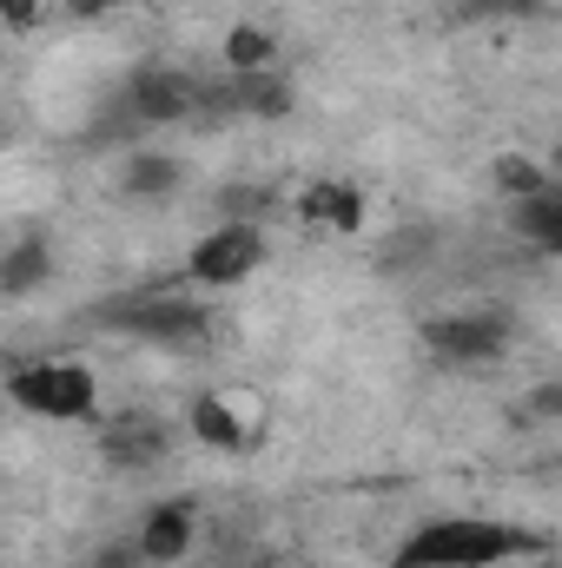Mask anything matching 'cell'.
<instances>
[{
    "label": "cell",
    "mask_w": 562,
    "mask_h": 568,
    "mask_svg": "<svg viewBox=\"0 0 562 568\" xmlns=\"http://www.w3.org/2000/svg\"><path fill=\"white\" fill-rule=\"evenodd\" d=\"M7 397L47 424H87L100 410V384L87 364H20L7 377Z\"/></svg>",
    "instance_id": "277c9868"
},
{
    "label": "cell",
    "mask_w": 562,
    "mask_h": 568,
    "mask_svg": "<svg viewBox=\"0 0 562 568\" xmlns=\"http://www.w3.org/2000/svg\"><path fill=\"white\" fill-rule=\"evenodd\" d=\"M179 568H185V562H179Z\"/></svg>",
    "instance_id": "cb8c5ba5"
},
{
    "label": "cell",
    "mask_w": 562,
    "mask_h": 568,
    "mask_svg": "<svg viewBox=\"0 0 562 568\" xmlns=\"http://www.w3.org/2000/svg\"><path fill=\"white\" fill-rule=\"evenodd\" d=\"M185 429H192V443H205L219 456H245L259 443V429L245 424V404H232L225 390H199L185 410Z\"/></svg>",
    "instance_id": "ba28073f"
},
{
    "label": "cell",
    "mask_w": 562,
    "mask_h": 568,
    "mask_svg": "<svg viewBox=\"0 0 562 568\" xmlns=\"http://www.w3.org/2000/svg\"><path fill=\"white\" fill-rule=\"evenodd\" d=\"M219 212L239 219V225H259V212H265V185H225V192H219Z\"/></svg>",
    "instance_id": "2e32d148"
},
{
    "label": "cell",
    "mask_w": 562,
    "mask_h": 568,
    "mask_svg": "<svg viewBox=\"0 0 562 568\" xmlns=\"http://www.w3.org/2000/svg\"><path fill=\"white\" fill-rule=\"evenodd\" d=\"M516 324L503 311H450V317H430L423 324V344L436 364H456V371H476V364H496L510 351Z\"/></svg>",
    "instance_id": "5b68a950"
},
{
    "label": "cell",
    "mask_w": 562,
    "mask_h": 568,
    "mask_svg": "<svg viewBox=\"0 0 562 568\" xmlns=\"http://www.w3.org/2000/svg\"><path fill=\"white\" fill-rule=\"evenodd\" d=\"M265 225H239V219H219L199 245H192V258H185V278L205 284V291H225V284H245L259 265H265Z\"/></svg>",
    "instance_id": "8992f818"
},
{
    "label": "cell",
    "mask_w": 562,
    "mask_h": 568,
    "mask_svg": "<svg viewBox=\"0 0 562 568\" xmlns=\"http://www.w3.org/2000/svg\"><path fill=\"white\" fill-rule=\"evenodd\" d=\"M192 536H199V509L192 503H179V496H165V503H152L140 516V556L145 568H179L192 556Z\"/></svg>",
    "instance_id": "52a82bcc"
},
{
    "label": "cell",
    "mask_w": 562,
    "mask_h": 568,
    "mask_svg": "<svg viewBox=\"0 0 562 568\" xmlns=\"http://www.w3.org/2000/svg\"><path fill=\"white\" fill-rule=\"evenodd\" d=\"M87 568H145V556H140V542L127 536V542H100Z\"/></svg>",
    "instance_id": "ac0fdd59"
},
{
    "label": "cell",
    "mask_w": 562,
    "mask_h": 568,
    "mask_svg": "<svg viewBox=\"0 0 562 568\" xmlns=\"http://www.w3.org/2000/svg\"><path fill=\"white\" fill-rule=\"evenodd\" d=\"M516 556H550V549L543 536L490 523V516H443V523H423L391 568H496Z\"/></svg>",
    "instance_id": "6da1fadb"
},
{
    "label": "cell",
    "mask_w": 562,
    "mask_h": 568,
    "mask_svg": "<svg viewBox=\"0 0 562 568\" xmlns=\"http://www.w3.org/2000/svg\"><path fill=\"white\" fill-rule=\"evenodd\" d=\"M100 456H107L113 469H152V463H165V456H172V429L159 424V417L127 410V417L100 424Z\"/></svg>",
    "instance_id": "9c48e42d"
},
{
    "label": "cell",
    "mask_w": 562,
    "mask_h": 568,
    "mask_svg": "<svg viewBox=\"0 0 562 568\" xmlns=\"http://www.w3.org/2000/svg\"><path fill=\"white\" fill-rule=\"evenodd\" d=\"M107 7H113V0H67V13H73V20H100Z\"/></svg>",
    "instance_id": "ffe728a7"
},
{
    "label": "cell",
    "mask_w": 562,
    "mask_h": 568,
    "mask_svg": "<svg viewBox=\"0 0 562 568\" xmlns=\"http://www.w3.org/2000/svg\"><path fill=\"white\" fill-rule=\"evenodd\" d=\"M523 568H556V562H550V556H530V562H523Z\"/></svg>",
    "instance_id": "603a6c76"
},
{
    "label": "cell",
    "mask_w": 562,
    "mask_h": 568,
    "mask_svg": "<svg viewBox=\"0 0 562 568\" xmlns=\"http://www.w3.org/2000/svg\"><path fill=\"white\" fill-rule=\"evenodd\" d=\"M490 7H516V13H536V7H550V0H490Z\"/></svg>",
    "instance_id": "44dd1931"
},
{
    "label": "cell",
    "mask_w": 562,
    "mask_h": 568,
    "mask_svg": "<svg viewBox=\"0 0 562 568\" xmlns=\"http://www.w3.org/2000/svg\"><path fill=\"white\" fill-rule=\"evenodd\" d=\"M199 113H212V87L205 80H192V73H179V67H159V60H145L127 73V87H120V106H113V126H179V120H199Z\"/></svg>",
    "instance_id": "7a4b0ae2"
},
{
    "label": "cell",
    "mask_w": 562,
    "mask_h": 568,
    "mask_svg": "<svg viewBox=\"0 0 562 568\" xmlns=\"http://www.w3.org/2000/svg\"><path fill=\"white\" fill-rule=\"evenodd\" d=\"M113 331L140 337V344H159V351H199L212 337V311L199 297H179V291H145V297H120L100 311Z\"/></svg>",
    "instance_id": "3957f363"
},
{
    "label": "cell",
    "mask_w": 562,
    "mask_h": 568,
    "mask_svg": "<svg viewBox=\"0 0 562 568\" xmlns=\"http://www.w3.org/2000/svg\"><path fill=\"white\" fill-rule=\"evenodd\" d=\"M490 179H496V192L516 205V199H536V192H550L556 185V172L543 165V159H530V152H503L496 165H490Z\"/></svg>",
    "instance_id": "9a60e30c"
},
{
    "label": "cell",
    "mask_w": 562,
    "mask_h": 568,
    "mask_svg": "<svg viewBox=\"0 0 562 568\" xmlns=\"http://www.w3.org/2000/svg\"><path fill=\"white\" fill-rule=\"evenodd\" d=\"M179 185H185V159H179V152L140 145V152H127V165H120V192H127V199H145V205L179 199Z\"/></svg>",
    "instance_id": "8fae6325"
},
{
    "label": "cell",
    "mask_w": 562,
    "mask_h": 568,
    "mask_svg": "<svg viewBox=\"0 0 562 568\" xmlns=\"http://www.w3.org/2000/svg\"><path fill=\"white\" fill-rule=\"evenodd\" d=\"M53 284V239L47 232H27L20 245L0 252V297H33Z\"/></svg>",
    "instance_id": "7c38bea8"
},
{
    "label": "cell",
    "mask_w": 562,
    "mask_h": 568,
    "mask_svg": "<svg viewBox=\"0 0 562 568\" xmlns=\"http://www.w3.org/2000/svg\"><path fill=\"white\" fill-rule=\"evenodd\" d=\"M510 225H516L523 245H536L543 258H556L562 252V185L536 192V199H516V205H510Z\"/></svg>",
    "instance_id": "4fadbf2b"
},
{
    "label": "cell",
    "mask_w": 562,
    "mask_h": 568,
    "mask_svg": "<svg viewBox=\"0 0 562 568\" xmlns=\"http://www.w3.org/2000/svg\"><path fill=\"white\" fill-rule=\"evenodd\" d=\"M298 219H304L311 232L351 239V232H364V192H358L351 179H311V185L298 192Z\"/></svg>",
    "instance_id": "30bf717a"
},
{
    "label": "cell",
    "mask_w": 562,
    "mask_h": 568,
    "mask_svg": "<svg viewBox=\"0 0 562 568\" xmlns=\"http://www.w3.org/2000/svg\"><path fill=\"white\" fill-rule=\"evenodd\" d=\"M219 60H225V73H272V60H279V33L239 20V27L219 40Z\"/></svg>",
    "instance_id": "5bb4252c"
},
{
    "label": "cell",
    "mask_w": 562,
    "mask_h": 568,
    "mask_svg": "<svg viewBox=\"0 0 562 568\" xmlns=\"http://www.w3.org/2000/svg\"><path fill=\"white\" fill-rule=\"evenodd\" d=\"M530 410H536L543 424H556L562 417V384H536V390H530Z\"/></svg>",
    "instance_id": "d6986e66"
},
{
    "label": "cell",
    "mask_w": 562,
    "mask_h": 568,
    "mask_svg": "<svg viewBox=\"0 0 562 568\" xmlns=\"http://www.w3.org/2000/svg\"><path fill=\"white\" fill-rule=\"evenodd\" d=\"M47 20V0H0V27L7 33H33Z\"/></svg>",
    "instance_id": "e0dca14e"
},
{
    "label": "cell",
    "mask_w": 562,
    "mask_h": 568,
    "mask_svg": "<svg viewBox=\"0 0 562 568\" xmlns=\"http://www.w3.org/2000/svg\"><path fill=\"white\" fill-rule=\"evenodd\" d=\"M245 568H298V562H279V556H252Z\"/></svg>",
    "instance_id": "7402d4cb"
}]
</instances>
